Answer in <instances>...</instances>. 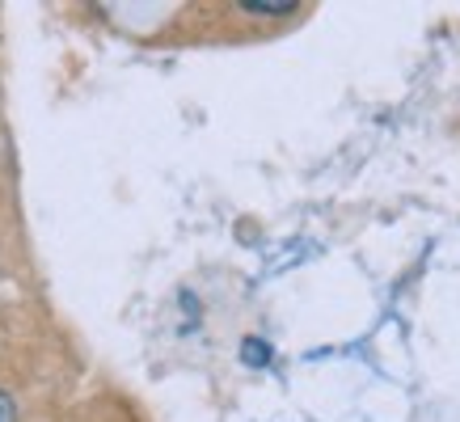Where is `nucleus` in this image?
Masks as SVG:
<instances>
[{"instance_id":"obj_2","label":"nucleus","mask_w":460,"mask_h":422,"mask_svg":"<svg viewBox=\"0 0 460 422\" xmlns=\"http://www.w3.org/2000/svg\"><path fill=\"white\" fill-rule=\"evenodd\" d=\"M270 342H266V338H245V342H241V364L245 367H266L270 364Z\"/></svg>"},{"instance_id":"obj_1","label":"nucleus","mask_w":460,"mask_h":422,"mask_svg":"<svg viewBox=\"0 0 460 422\" xmlns=\"http://www.w3.org/2000/svg\"><path fill=\"white\" fill-rule=\"evenodd\" d=\"M237 9H245V13H253V17H288V13H296L300 4H296V0H241Z\"/></svg>"},{"instance_id":"obj_3","label":"nucleus","mask_w":460,"mask_h":422,"mask_svg":"<svg viewBox=\"0 0 460 422\" xmlns=\"http://www.w3.org/2000/svg\"><path fill=\"white\" fill-rule=\"evenodd\" d=\"M0 422H17V406H13V397L0 389Z\"/></svg>"}]
</instances>
